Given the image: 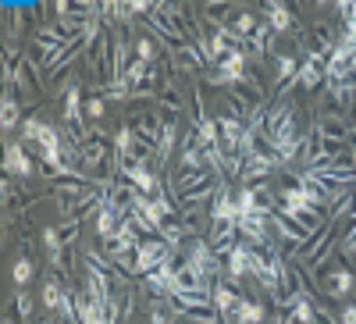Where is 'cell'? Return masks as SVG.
I'll return each instance as SVG.
<instances>
[{
  "mask_svg": "<svg viewBox=\"0 0 356 324\" xmlns=\"http://www.w3.org/2000/svg\"><path fill=\"white\" fill-rule=\"evenodd\" d=\"M43 246L50 250V264H61V235H57V228H43Z\"/></svg>",
  "mask_w": 356,
  "mask_h": 324,
  "instance_id": "obj_18",
  "label": "cell"
},
{
  "mask_svg": "<svg viewBox=\"0 0 356 324\" xmlns=\"http://www.w3.org/2000/svg\"><path fill=\"white\" fill-rule=\"evenodd\" d=\"M18 314H22V317L33 314V300H29V292H22V296H18Z\"/></svg>",
  "mask_w": 356,
  "mask_h": 324,
  "instance_id": "obj_28",
  "label": "cell"
},
{
  "mask_svg": "<svg viewBox=\"0 0 356 324\" xmlns=\"http://www.w3.org/2000/svg\"><path fill=\"white\" fill-rule=\"evenodd\" d=\"M235 228H239L250 243H267V214H246L235 221Z\"/></svg>",
  "mask_w": 356,
  "mask_h": 324,
  "instance_id": "obj_8",
  "label": "cell"
},
{
  "mask_svg": "<svg viewBox=\"0 0 356 324\" xmlns=\"http://www.w3.org/2000/svg\"><path fill=\"white\" fill-rule=\"evenodd\" d=\"M104 246L111 250V257H118V260H125V253L139 250V239H136V228H132L129 221H122V225H118V232L111 235V239H107Z\"/></svg>",
  "mask_w": 356,
  "mask_h": 324,
  "instance_id": "obj_2",
  "label": "cell"
},
{
  "mask_svg": "<svg viewBox=\"0 0 356 324\" xmlns=\"http://www.w3.org/2000/svg\"><path fill=\"white\" fill-rule=\"evenodd\" d=\"M154 324H171V307L168 303H154Z\"/></svg>",
  "mask_w": 356,
  "mask_h": 324,
  "instance_id": "obj_27",
  "label": "cell"
},
{
  "mask_svg": "<svg viewBox=\"0 0 356 324\" xmlns=\"http://www.w3.org/2000/svg\"><path fill=\"white\" fill-rule=\"evenodd\" d=\"M342 324H356V307H346L342 310Z\"/></svg>",
  "mask_w": 356,
  "mask_h": 324,
  "instance_id": "obj_30",
  "label": "cell"
},
{
  "mask_svg": "<svg viewBox=\"0 0 356 324\" xmlns=\"http://www.w3.org/2000/svg\"><path fill=\"white\" fill-rule=\"evenodd\" d=\"M321 75H324V68H321V54H310V57H307V65L300 68V75H296V82H300L303 90H314V86L321 82Z\"/></svg>",
  "mask_w": 356,
  "mask_h": 324,
  "instance_id": "obj_9",
  "label": "cell"
},
{
  "mask_svg": "<svg viewBox=\"0 0 356 324\" xmlns=\"http://www.w3.org/2000/svg\"><path fill=\"white\" fill-rule=\"evenodd\" d=\"M260 321H264V307L260 303L239 300V307L232 310V324H260Z\"/></svg>",
  "mask_w": 356,
  "mask_h": 324,
  "instance_id": "obj_10",
  "label": "cell"
},
{
  "mask_svg": "<svg viewBox=\"0 0 356 324\" xmlns=\"http://www.w3.org/2000/svg\"><path fill=\"white\" fill-rule=\"evenodd\" d=\"M211 296H214V307H218L221 314H232L235 307H239V296H235V292H232L228 285H214Z\"/></svg>",
  "mask_w": 356,
  "mask_h": 324,
  "instance_id": "obj_14",
  "label": "cell"
},
{
  "mask_svg": "<svg viewBox=\"0 0 356 324\" xmlns=\"http://www.w3.org/2000/svg\"><path fill=\"white\" fill-rule=\"evenodd\" d=\"M118 211H122V207H118L114 200H104V203H100V214H97L93 228H97V235H100L104 243H107L111 235L118 232V225H122V221H118Z\"/></svg>",
  "mask_w": 356,
  "mask_h": 324,
  "instance_id": "obj_3",
  "label": "cell"
},
{
  "mask_svg": "<svg viewBox=\"0 0 356 324\" xmlns=\"http://www.w3.org/2000/svg\"><path fill=\"white\" fill-rule=\"evenodd\" d=\"M353 171H356V150H353Z\"/></svg>",
  "mask_w": 356,
  "mask_h": 324,
  "instance_id": "obj_31",
  "label": "cell"
},
{
  "mask_svg": "<svg viewBox=\"0 0 356 324\" xmlns=\"http://www.w3.org/2000/svg\"><path fill=\"white\" fill-rule=\"evenodd\" d=\"M40 129H43V122L29 118V122H22V139H25V143H36V139H40Z\"/></svg>",
  "mask_w": 356,
  "mask_h": 324,
  "instance_id": "obj_23",
  "label": "cell"
},
{
  "mask_svg": "<svg viewBox=\"0 0 356 324\" xmlns=\"http://www.w3.org/2000/svg\"><path fill=\"white\" fill-rule=\"evenodd\" d=\"M4 168H8V175H18V179H29V175H33V164H29L22 143H11L4 150Z\"/></svg>",
  "mask_w": 356,
  "mask_h": 324,
  "instance_id": "obj_7",
  "label": "cell"
},
{
  "mask_svg": "<svg viewBox=\"0 0 356 324\" xmlns=\"http://www.w3.org/2000/svg\"><path fill=\"white\" fill-rule=\"evenodd\" d=\"M353 282H356V278H353L349 271H335V275H332V289H335V296H349V292H353Z\"/></svg>",
  "mask_w": 356,
  "mask_h": 324,
  "instance_id": "obj_19",
  "label": "cell"
},
{
  "mask_svg": "<svg viewBox=\"0 0 356 324\" xmlns=\"http://www.w3.org/2000/svg\"><path fill=\"white\" fill-rule=\"evenodd\" d=\"M129 11H132V18H136V15H146V11H150V4H146V0H132Z\"/></svg>",
  "mask_w": 356,
  "mask_h": 324,
  "instance_id": "obj_29",
  "label": "cell"
},
{
  "mask_svg": "<svg viewBox=\"0 0 356 324\" xmlns=\"http://www.w3.org/2000/svg\"><path fill=\"white\" fill-rule=\"evenodd\" d=\"M114 146H118V157H122V161H125V154H129V150H132V146H136V132H132V129L125 125L122 132H118V139H114Z\"/></svg>",
  "mask_w": 356,
  "mask_h": 324,
  "instance_id": "obj_20",
  "label": "cell"
},
{
  "mask_svg": "<svg viewBox=\"0 0 356 324\" xmlns=\"http://www.w3.org/2000/svg\"><path fill=\"white\" fill-rule=\"evenodd\" d=\"M218 136H221V125L214 118H200V129H196V146L207 150V146H218Z\"/></svg>",
  "mask_w": 356,
  "mask_h": 324,
  "instance_id": "obj_11",
  "label": "cell"
},
{
  "mask_svg": "<svg viewBox=\"0 0 356 324\" xmlns=\"http://www.w3.org/2000/svg\"><path fill=\"white\" fill-rule=\"evenodd\" d=\"M292 75H296V57H289V54L278 57V79L285 82V79H292Z\"/></svg>",
  "mask_w": 356,
  "mask_h": 324,
  "instance_id": "obj_25",
  "label": "cell"
},
{
  "mask_svg": "<svg viewBox=\"0 0 356 324\" xmlns=\"http://www.w3.org/2000/svg\"><path fill=\"white\" fill-rule=\"evenodd\" d=\"M11 275H15V285H29V278H33V260H25V257H22V260L15 264V271H11Z\"/></svg>",
  "mask_w": 356,
  "mask_h": 324,
  "instance_id": "obj_21",
  "label": "cell"
},
{
  "mask_svg": "<svg viewBox=\"0 0 356 324\" xmlns=\"http://www.w3.org/2000/svg\"><path fill=\"white\" fill-rule=\"evenodd\" d=\"M267 22H271L275 33H285V29L292 25V15H289L285 4H278V0H275V4H267Z\"/></svg>",
  "mask_w": 356,
  "mask_h": 324,
  "instance_id": "obj_12",
  "label": "cell"
},
{
  "mask_svg": "<svg viewBox=\"0 0 356 324\" xmlns=\"http://www.w3.org/2000/svg\"><path fill=\"white\" fill-rule=\"evenodd\" d=\"M168 257H171V246H168L164 239H146V243H139L136 260H132V268H129V271H136V275H150V271L161 268Z\"/></svg>",
  "mask_w": 356,
  "mask_h": 324,
  "instance_id": "obj_1",
  "label": "cell"
},
{
  "mask_svg": "<svg viewBox=\"0 0 356 324\" xmlns=\"http://www.w3.org/2000/svg\"><path fill=\"white\" fill-rule=\"evenodd\" d=\"M250 271H253V250L235 243V246H232V253H228V275H232L235 282H239V278H246Z\"/></svg>",
  "mask_w": 356,
  "mask_h": 324,
  "instance_id": "obj_5",
  "label": "cell"
},
{
  "mask_svg": "<svg viewBox=\"0 0 356 324\" xmlns=\"http://www.w3.org/2000/svg\"><path fill=\"white\" fill-rule=\"evenodd\" d=\"M104 111H107V104H104V97H93V100H89V104H86V114H89V118H104Z\"/></svg>",
  "mask_w": 356,
  "mask_h": 324,
  "instance_id": "obj_26",
  "label": "cell"
},
{
  "mask_svg": "<svg viewBox=\"0 0 356 324\" xmlns=\"http://www.w3.org/2000/svg\"><path fill=\"white\" fill-rule=\"evenodd\" d=\"M136 54H139V61H146V65H150L154 57H157V47H154L150 40H139V43H136Z\"/></svg>",
  "mask_w": 356,
  "mask_h": 324,
  "instance_id": "obj_24",
  "label": "cell"
},
{
  "mask_svg": "<svg viewBox=\"0 0 356 324\" xmlns=\"http://www.w3.org/2000/svg\"><path fill=\"white\" fill-rule=\"evenodd\" d=\"M122 171H125V179H129L139 193H146V196H157V193H161V182H157L154 175L143 168V164H132V168H129V164H122Z\"/></svg>",
  "mask_w": 356,
  "mask_h": 324,
  "instance_id": "obj_4",
  "label": "cell"
},
{
  "mask_svg": "<svg viewBox=\"0 0 356 324\" xmlns=\"http://www.w3.org/2000/svg\"><path fill=\"white\" fill-rule=\"evenodd\" d=\"M175 146V122H164L161 125V143H157V164H164V157L171 154Z\"/></svg>",
  "mask_w": 356,
  "mask_h": 324,
  "instance_id": "obj_17",
  "label": "cell"
},
{
  "mask_svg": "<svg viewBox=\"0 0 356 324\" xmlns=\"http://www.w3.org/2000/svg\"><path fill=\"white\" fill-rule=\"evenodd\" d=\"M18 118H22V111H18L15 97H4V104H0V129H15Z\"/></svg>",
  "mask_w": 356,
  "mask_h": 324,
  "instance_id": "obj_16",
  "label": "cell"
},
{
  "mask_svg": "<svg viewBox=\"0 0 356 324\" xmlns=\"http://www.w3.org/2000/svg\"><path fill=\"white\" fill-rule=\"evenodd\" d=\"M211 218H214V225H235V221H239V207H235V196L228 189H221V196L214 200Z\"/></svg>",
  "mask_w": 356,
  "mask_h": 324,
  "instance_id": "obj_6",
  "label": "cell"
},
{
  "mask_svg": "<svg viewBox=\"0 0 356 324\" xmlns=\"http://www.w3.org/2000/svg\"><path fill=\"white\" fill-rule=\"evenodd\" d=\"M65 118L72 125L82 122V93H79V86H72V90L65 93Z\"/></svg>",
  "mask_w": 356,
  "mask_h": 324,
  "instance_id": "obj_13",
  "label": "cell"
},
{
  "mask_svg": "<svg viewBox=\"0 0 356 324\" xmlns=\"http://www.w3.org/2000/svg\"><path fill=\"white\" fill-rule=\"evenodd\" d=\"M292 321L296 324H314V307L307 303V296H292Z\"/></svg>",
  "mask_w": 356,
  "mask_h": 324,
  "instance_id": "obj_15",
  "label": "cell"
},
{
  "mask_svg": "<svg viewBox=\"0 0 356 324\" xmlns=\"http://www.w3.org/2000/svg\"><path fill=\"white\" fill-rule=\"evenodd\" d=\"M250 33H253V15L243 11L239 18H235V40H246Z\"/></svg>",
  "mask_w": 356,
  "mask_h": 324,
  "instance_id": "obj_22",
  "label": "cell"
}]
</instances>
